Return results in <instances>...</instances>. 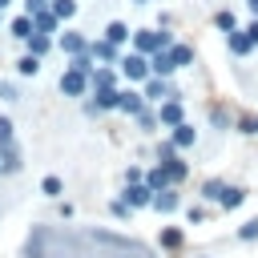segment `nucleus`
Instances as JSON below:
<instances>
[{
    "label": "nucleus",
    "instance_id": "nucleus-28",
    "mask_svg": "<svg viewBox=\"0 0 258 258\" xmlns=\"http://www.w3.org/2000/svg\"><path fill=\"white\" fill-rule=\"evenodd\" d=\"M181 242H185V234H181L177 226H165V230H161V246H165V250H177Z\"/></svg>",
    "mask_w": 258,
    "mask_h": 258
},
{
    "label": "nucleus",
    "instance_id": "nucleus-25",
    "mask_svg": "<svg viewBox=\"0 0 258 258\" xmlns=\"http://www.w3.org/2000/svg\"><path fill=\"white\" fill-rule=\"evenodd\" d=\"M93 89H117V73L113 69H93Z\"/></svg>",
    "mask_w": 258,
    "mask_h": 258
},
{
    "label": "nucleus",
    "instance_id": "nucleus-40",
    "mask_svg": "<svg viewBox=\"0 0 258 258\" xmlns=\"http://www.w3.org/2000/svg\"><path fill=\"white\" fill-rule=\"evenodd\" d=\"M8 4H12V0H0V8H8Z\"/></svg>",
    "mask_w": 258,
    "mask_h": 258
},
{
    "label": "nucleus",
    "instance_id": "nucleus-23",
    "mask_svg": "<svg viewBox=\"0 0 258 258\" xmlns=\"http://www.w3.org/2000/svg\"><path fill=\"white\" fill-rule=\"evenodd\" d=\"M24 44H28V52H36V56H44V52L52 48V36H48V32H32V36H28Z\"/></svg>",
    "mask_w": 258,
    "mask_h": 258
},
{
    "label": "nucleus",
    "instance_id": "nucleus-4",
    "mask_svg": "<svg viewBox=\"0 0 258 258\" xmlns=\"http://www.w3.org/2000/svg\"><path fill=\"white\" fill-rule=\"evenodd\" d=\"M85 89H93L89 73H81V69H73V64H69V69L60 73V93H64V97H81Z\"/></svg>",
    "mask_w": 258,
    "mask_h": 258
},
{
    "label": "nucleus",
    "instance_id": "nucleus-42",
    "mask_svg": "<svg viewBox=\"0 0 258 258\" xmlns=\"http://www.w3.org/2000/svg\"><path fill=\"white\" fill-rule=\"evenodd\" d=\"M0 12H4V8H0Z\"/></svg>",
    "mask_w": 258,
    "mask_h": 258
},
{
    "label": "nucleus",
    "instance_id": "nucleus-31",
    "mask_svg": "<svg viewBox=\"0 0 258 258\" xmlns=\"http://www.w3.org/2000/svg\"><path fill=\"white\" fill-rule=\"evenodd\" d=\"M161 165H169V173H173V185H177V181H185V173H189V165H185L181 157H173V161H161Z\"/></svg>",
    "mask_w": 258,
    "mask_h": 258
},
{
    "label": "nucleus",
    "instance_id": "nucleus-37",
    "mask_svg": "<svg viewBox=\"0 0 258 258\" xmlns=\"http://www.w3.org/2000/svg\"><path fill=\"white\" fill-rule=\"evenodd\" d=\"M242 133H258V117H242Z\"/></svg>",
    "mask_w": 258,
    "mask_h": 258
},
{
    "label": "nucleus",
    "instance_id": "nucleus-26",
    "mask_svg": "<svg viewBox=\"0 0 258 258\" xmlns=\"http://www.w3.org/2000/svg\"><path fill=\"white\" fill-rule=\"evenodd\" d=\"M169 56H173V64H177V69H185V64H194V48H189V44H181V40H177V44L169 48Z\"/></svg>",
    "mask_w": 258,
    "mask_h": 258
},
{
    "label": "nucleus",
    "instance_id": "nucleus-24",
    "mask_svg": "<svg viewBox=\"0 0 258 258\" xmlns=\"http://www.w3.org/2000/svg\"><path fill=\"white\" fill-rule=\"evenodd\" d=\"M16 73H20V77H36V73H40V56H36V52H24V56L16 60Z\"/></svg>",
    "mask_w": 258,
    "mask_h": 258
},
{
    "label": "nucleus",
    "instance_id": "nucleus-35",
    "mask_svg": "<svg viewBox=\"0 0 258 258\" xmlns=\"http://www.w3.org/2000/svg\"><path fill=\"white\" fill-rule=\"evenodd\" d=\"M133 181H145V173H141L137 165H129V169H125V185H133Z\"/></svg>",
    "mask_w": 258,
    "mask_h": 258
},
{
    "label": "nucleus",
    "instance_id": "nucleus-17",
    "mask_svg": "<svg viewBox=\"0 0 258 258\" xmlns=\"http://www.w3.org/2000/svg\"><path fill=\"white\" fill-rule=\"evenodd\" d=\"M32 20H36V32H56V24H60V16L52 12V8H40V12H32Z\"/></svg>",
    "mask_w": 258,
    "mask_h": 258
},
{
    "label": "nucleus",
    "instance_id": "nucleus-5",
    "mask_svg": "<svg viewBox=\"0 0 258 258\" xmlns=\"http://www.w3.org/2000/svg\"><path fill=\"white\" fill-rule=\"evenodd\" d=\"M141 93H145L153 105H161V101H173V97H177V93H173V85H169V77H149Z\"/></svg>",
    "mask_w": 258,
    "mask_h": 258
},
{
    "label": "nucleus",
    "instance_id": "nucleus-39",
    "mask_svg": "<svg viewBox=\"0 0 258 258\" xmlns=\"http://www.w3.org/2000/svg\"><path fill=\"white\" fill-rule=\"evenodd\" d=\"M246 8H250V12H254V16H258V0H246Z\"/></svg>",
    "mask_w": 258,
    "mask_h": 258
},
{
    "label": "nucleus",
    "instance_id": "nucleus-9",
    "mask_svg": "<svg viewBox=\"0 0 258 258\" xmlns=\"http://www.w3.org/2000/svg\"><path fill=\"white\" fill-rule=\"evenodd\" d=\"M97 101H89V113H101V109H117L121 105V89H93Z\"/></svg>",
    "mask_w": 258,
    "mask_h": 258
},
{
    "label": "nucleus",
    "instance_id": "nucleus-10",
    "mask_svg": "<svg viewBox=\"0 0 258 258\" xmlns=\"http://www.w3.org/2000/svg\"><path fill=\"white\" fill-rule=\"evenodd\" d=\"M60 52L64 56H81V52H89V40L81 32H60Z\"/></svg>",
    "mask_w": 258,
    "mask_h": 258
},
{
    "label": "nucleus",
    "instance_id": "nucleus-3",
    "mask_svg": "<svg viewBox=\"0 0 258 258\" xmlns=\"http://www.w3.org/2000/svg\"><path fill=\"white\" fill-rule=\"evenodd\" d=\"M121 77H125V81H133V85H145V81L153 77L149 56H145V52H137V48H133V52H125V56H121Z\"/></svg>",
    "mask_w": 258,
    "mask_h": 258
},
{
    "label": "nucleus",
    "instance_id": "nucleus-36",
    "mask_svg": "<svg viewBox=\"0 0 258 258\" xmlns=\"http://www.w3.org/2000/svg\"><path fill=\"white\" fill-rule=\"evenodd\" d=\"M185 218H189V222H206V210H202V206H189Z\"/></svg>",
    "mask_w": 258,
    "mask_h": 258
},
{
    "label": "nucleus",
    "instance_id": "nucleus-19",
    "mask_svg": "<svg viewBox=\"0 0 258 258\" xmlns=\"http://www.w3.org/2000/svg\"><path fill=\"white\" fill-rule=\"evenodd\" d=\"M0 173H20V153H16V145H4V149H0Z\"/></svg>",
    "mask_w": 258,
    "mask_h": 258
},
{
    "label": "nucleus",
    "instance_id": "nucleus-14",
    "mask_svg": "<svg viewBox=\"0 0 258 258\" xmlns=\"http://www.w3.org/2000/svg\"><path fill=\"white\" fill-rule=\"evenodd\" d=\"M226 44H230V52H234V56H246V52L254 48V40L246 36V28H234V32H226Z\"/></svg>",
    "mask_w": 258,
    "mask_h": 258
},
{
    "label": "nucleus",
    "instance_id": "nucleus-13",
    "mask_svg": "<svg viewBox=\"0 0 258 258\" xmlns=\"http://www.w3.org/2000/svg\"><path fill=\"white\" fill-rule=\"evenodd\" d=\"M8 32H12L16 40H28V36L36 32V20H32V12H20V16H16L12 24H8Z\"/></svg>",
    "mask_w": 258,
    "mask_h": 258
},
{
    "label": "nucleus",
    "instance_id": "nucleus-29",
    "mask_svg": "<svg viewBox=\"0 0 258 258\" xmlns=\"http://www.w3.org/2000/svg\"><path fill=\"white\" fill-rule=\"evenodd\" d=\"M48 8H52L60 20H73V16H77V0H52Z\"/></svg>",
    "mask_w": 258,
    "mask_h": 258
},
{
    "label": "nucleus",
    "instance_id": "nucleus-32",
    "mask_svg": "<svg viewBox=\"0 0 258 258\" xmlns=\"http://www.w3.org/2000/svg\"><path fill=\"white\" fill-rule=\"evenodd\" d=\"M109 214H113V218H121V222H129V218H133V206H129L125 198H117V202L109 206Z\"/></svg>",
    "mask_w": 258,
    "mask_h": 258
},
{
    "label": "nucleus",
    "instance_id": "nucleus-38",
    "mask_svg": "<svg viewBox=\"0 0 258 258\" xmlns=\"http://www.w3.org/2000/svg\"><path fill=\"white\" fill-rule=\"evenodd\" d=\"M246 36H250V40H254V44H258V16H254V20H250V24H246Z\"/></svg>",
    "mask_w": 258,
    "mask_h": 258
},
{
    "label": "nucleus",
    "instance_id": "nucleus-7",
    "mask_svg": "<svg viewBox=\"0 0 258 258\" xmlns=\"http://www.w3.org/2000/svg\"><path fill=\"white\" fill-rule=\"evenodd\" d=\"M121 198H125L133 210H141V206H153V198H157V194H153V185H149V181H133V185H125V194H121Z\"/></svg>",
    "mask_w": 258,
    "mask_h": 258
},
{
    "label": "nucleus",
    "instance_id": "nucleus-34",
    "mask_svg": "<svg viewBox=\"0 0 258 258\" xmlns=\"http://www.w3.org/2000/svg\"><path fill=\"white\" fill-rule=\"evenodd\" d=\"M4 145H12V121L8 117H0V149Z\"/></svg>",
    "mask_w": 258,
    "mask_h": 258
},
{
    "label": "nucleus",
    "instance_id": "nucleus-41",
    "mask_svg": "<svg viewBox=\"0 0 258 258\" xmlns=\"http://www.w3.org/2000/svg\"><path fill=\"white\" fill-rule=\"evenodd\" d=\"M133 4H149V0H133Z\"/></svg>",
    "mask_w": 258,
    "mask_h": 258
},
{
    "label": "nucleus",
    "instance_id": "nucleus-33",
    "mask_svg": "<svg viewBox=\"0 0 258 258\" xmlns=\"http://www.w3.org/2000/svg\"><path fill=\"white\" fill-rule=\"evenodd\" d=\"M238 238H242V242H254V238H258V218L242 222V226H238Z\"/></svg>",
    "mask_w": 258,
    "mask_h": 258
},
{
    "label": "nucleus",
    "instance_id": "nucleus-30",
    "mask_svg": "<svg viewBox=\"0 0 258 258\" xmlns=\"http://www.w3.org/2000/svg\"><path fill=\"white\" fill-rule=\"evenodd\" d=\"M214 24H218L222 32H234V28H238V20H234V12H226V8H222V12H214Z\"/></svg>",
    "mask_w": 258,
    "mask_h": 258
},
{
    "label": "nucleus",
    "instance_id": "nucleus-16",
    "mask_svg": "<svg viewBox=\"0 0 258 258\" xmlns=\"http://www.w3.org/2000/svg\"><path fill=\"white\" fill-rule=\"evenodd\" d=\"M169 141H173V145H177V149H189V145H194V141H198V129H194V125H189V121H181V125H177V129H173V133H169Z\"/></svg>",
    "mask_w": 258,
    "mask_h": 258
},
{
    "label": "nucleus",
    "instance_id": "nucleus-11",
    "mask_svg": "<svg viewBox=\"0 0 258 258\" xmlns=\"http://www.w3.org/2000/svg\"><path fill=\"white\" fill-rule=\"evenodd\" d=\"M149 69H153V77H173V73H177V64H173V56H169V48H161V52H153V56H149Z\"/></svg>",
    "mask_w": 258,
    "mask_h": 258
},
{
    "label": "nucleus",
    "instance_id": "nucleus-18",
    "mask_svg": "<svg viewBox=\"0 0 258 258\" xmlns=\"http://www.w3.org/2000/svg\"><path fill=\"white\" fill-rule=\"evenodd\" d=\"M177 206H181V198L173 194V185H169V189H161V194L153 198V210H157V214H173Z\"/></svg>",
    "mask_w": 258,
    "mask_h": 258
},
{
    "label": "nucleus",
    "instance_id": "nucleus-6",
    "mask_svg": "<svg viewBox=\"0 0 258 258\" xmlns=\"http://www.w3.org/2000/svg\"><path fill=\"white\" fill-rule=\"evenodd\" d=\"M157 121H161L165 129H177V125L185 121V109H181V97H173V101H161V105H157Z\"/></svg>",
    "mask_w": 258,
    "mask_h": 258
},
{
    "label": "nucleus",
    "instance_id": "nucleus-21",
    "mask_svg": "<svg viewBox=\"0 0 258 258\" xmlns=\"http://www.w3.org/2000/svg\"><path fill=\"white\" fill-rule=\"evenodd\" d=\"M105 36H109L113 44H125L133 32H129V24H125V20H109V24H105Z\"/></svg>",
    "mask_w": 258,
    "mask_h": 258
},
{
    "label": "nucleus",
    "instance_id": "nucleus-2",
    "mask_svg": "<svg viewBox=\"0 0 258 258\" xmlns=\"http://www.w3.org/2000/svg\"><path fill=\"white\" fill-rule=\"evenodd\" d=\"M177 40L169 36V32H157V28H137L133 32V48L137 52H145V56H153V52H161V48H173Z\"/></svg>",
    "mask_w": 258,
    "mask_h": 258
},
{
    "label": "nucleus",
    "instance_id": "nucleus-12",
    "mask_svg": "<svg viewBox=\"0 0 258 258\" xmlns=\"http://www.w3.org/2000/svg\"><path fill=\"white\" fill-rule=\"evenodd\" d=\"M145 181L153 185V194H161V189H169V185H173V173H169V165H161V161H157V165L145 173Z\"/></svg>",
    "mask_w": 258,
    "mask_h": 258
},
{
    "label": "nucleus",
    "instance_id": "nucleus-8",
    "mask_svg": "<svg viewBox=\"0 0 258 258\" xmlns=\"http://www.w3.org/2000/svg\"><path fill=\"white\" fill-rule=\"evenodd\" d=\"M145 105H149V97L145 93H133V89H121V113H129V117H141L145 113Z\"/></svg>",
    "mask_w": 258,
    "mask_h": 258
},
{
    "label": "nucleus",
    "instance_id": "nucleus-1",
    "mask_svg": "<svg viewBox=\"0 0 258 258\" xmlns=\"http://www.w3.org/2000/svg\"><path fill=\"white\" fill-rule=\"evenodd\" d=\"M24 258H153L141 242L117 238L109 230H56L36 226L24 242Z\"/></svg>",
    "mask_w": 258,
    "mask_h": 258
},
{
    "label": "nucleus",
    "instance_id": "nucleus-22",
    "mask_svg": "<svg viewBox=\"0 0 258 258\" xmlns=\"http://www.w3.org/2000/svg\"><path fill=\"white\" fill-rule=\"evenodd\" d=\"M222 194H226V181L222 177H206L202 181V198L206 202H222Z\"/></svg>",
    "mask_w": 258,
    "mask_h": 258
},
{
    "label": "nucleus",
    "instance_id": "nucleus-27",
    "mask_svg": "<svg viewBox=\"0 0 258 258\" xmlns=\"http://www.w3.org/2000/svg\"><path fill=\"white\" fill-rule=\"evenodd\" d=\"M40 194H44V198H60V194H64V181H60L56 173H48V177H40Z\"/></svg>",
    "mask_w": 258,
    "mask_h": 258
},
{
    "label": "nucleus",
    "instance_id": "nucleus-20",
    "mask_svg": "<svg viewBox=\"0 0 258 258\" xmlns=\"http://www.w3.org/2000/svg\"><path fill=\"white\" fill-rule=\"evenodd\" d=\"M246 198H250V194H246L242 185H226V194H222V202H218V206H222V210H238Z\"/></svg>",
    "mask_w": 258,
    "mask_h": 258
},
{
    "label": "nucleus",
    "instance_id": "nucleus-15",
    "mask_svg": "<svg viewBox=\"0 0 258 258\" xmlns=\"http://www.w3.org/2000/svg\"><path fill=\"white\" fill-rule=\"evenodd\" d=\"M89 52H93V60H117V44H113L109 36H101V40H89Z\"/></svg>",
    "mask_w": 258,
    "mask_h": 258
}]
</instances>
